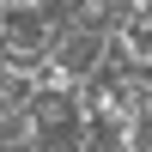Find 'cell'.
Returning a JSON list of instances; mask_svg holds the SVG:
<instances>
[{
	"instance_id": "obj_1",
	"label": "cell",
	"mask_w": 152,
	"mask_h": 152,
	"mask_svg": "<svg viewBox=\"0 0 152 152\" xmlns=\"http://www.w3.org/2000/svg\"><path fill=\"white\" fill-rule=\"evenodd\" d=\"M140 152H152V140H146V146H140Z\"/></svg>"
}]
</instances>
